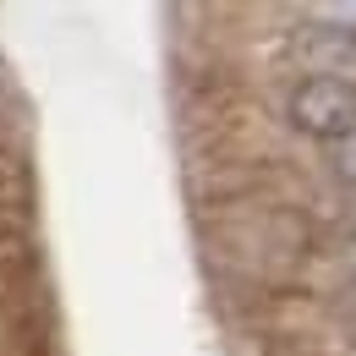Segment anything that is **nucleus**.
<instances>
[{
  "label": "nucleus",
  "mask_w": 356,
  "mask_h": 356,
  "mask_svg": "<svg viewBox=\"0 0 356 356\" xmlns=\"http://www.w3.org/2000/svg\"><path fill=\"white\" fill-rule=\"evenodd\" d=\"M302 55L318 66V77L351 83V72H356V33H312L307 44H302Z\"/></svg>",
  "instance_id": "f257e3e1"
},
{
  "label": "nucleus",
  "mask_w": 356,
  "mask_h": 356,
  "mask_svg": "<svg viewBox=\"0 0 356 356\" xmlns=\"http://www.w3.org/2000/svg\"><path fill=\"white\" fill-rule=\"evenodd\" d=\"M329 170L356 186V132H346V137H334V143H329Z\"/></svg>",
  "instance_id": "f03ea898"
}]
</instances>
